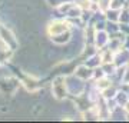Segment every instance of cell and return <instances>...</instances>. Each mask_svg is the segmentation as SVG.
I'll return each mask as SVG.
<instances>
[{"label":"cell","mask_w":129,"mask_h":123,"mask_svg":"<svg viewBox=\"0 0 129 123\" xmlns=\"http://www.w3.org/2000/svg\"><path fill=\"white\" fill-rule=\"evenodd\" d=\"M64 82H66V89H68V93L72 96H79L85 95V90H86V82L79 79L78 76H75L73 73L70 76H66L64 77Z\"/></svg>","instance_id":"6da1fadb"},{"label":"cell","mask_w":129,"mask_h":123,"mask_svg":"<svg viewBox=\"0 0 129 123\" xmlns=\"http://www.w3.org/2000/svg\"><path fill=\"white\" fill-rule=\"evenodd\" d=\"M52 93L57 100H63L66 99V96L69 95L68 93V89H66V82H64V76H57L53 80V85H52Z\"/></svg>","instance_id":"7a4b0ae2"},{"label":"cell","mask_w":129,"mask_h":123,"mask_svg":"<svg viewBox=\"0 0 129 123\" xmlns=\"http://www.w3.org/2000/svg\"><path fill=\"white\" fill-rule=\"evenodd\" d=\"M69 30H72V26H70L69 20H53L47 26L49 36H55V34H59V33L69 32Z\"/></svg>","instance_id":"3957f363"},{"label":"cell","mask_w":129,"mask_h":123,"mask_svg":"<svg viewBox=\"0 0 129 123\" xmlns=\"http://www.w3.org/2000/svg\"><path fill=\"white\" fill-rule=\"evenodd\" d=\"M73 74L75 76H78L79 79H82V80H85V82H90V80H93V69L89 67L88 64H79V66H76L73 70Z\"/></svg>","instance_id":"277c9868"},{"label":"cell","mask_w":129,"mask_h":123,"mask_svg":"<svg viewBox=\"0 0 129 123\" xmlns=\"http://www.w3.org/2000/svg\"><path fill=\"white\" fill-rule=\"evenodd\" d=\"M109 39H111V34L106 32V30H96L95 32V37H93V45L98 50L101 49H105L108 43H109Z\"/></svg>","instance_id":"5b68a950"},{"label":"cell","mask_w":129,"mask_h":123,"mask_svg":"<svg viewBox=\"0 0 129 123\" xmlns=\"http://www.w3.org/2000/svg\"><path fill=\"white\" fill-rule=\"evenodd\" d=\"M109 120L113 122H128V113L122 106H116L109 112Z\"/></svg>","instance_id":"8992f818"},{"label":"cell","mask_w":129,"mask_h":123,"mask_svg":"<svg viewBox=\"0 0 129 123\" xmlns=\"http://www.w3.org/2000/svg\"><path fill=\"white\" fill-rule=\"evenodd\" d=\"M115 64L116 66H129V50L122 47L115 53Z\"/></svg>","instance_id":"52a82bcc"},{"label":"cell","mask_w":129,"mask_h":123,"mask_svg":"<svg viewBox=\"0 0 129 123\" xmlns=\"http://www.w3.org/2000/svg\"><path fill=\"white\" fill-rule=\"evenodd\" d=\"M115 100L118 103V106H122L123 107L129 100V90L125 86H119L118 89V93L115 95Z\"/></svg>","instance_id":"ba28073f"},{"label":"cell","mask_w":129,"mask_h":123,"mask_svg":"<svg viewBox=\"0 0 129 123\" xmlns=\"http://www.w3.org/2000/svg\"><path fill=\"white\" fill-rule=\"evenodd\" d=\"M83 63L88 64L89 67H92V69L99 67V66L102 64V59H101V55H99V52H96V53H93L92 56L86 57V60H85Z\"/></svg>","instance_id":"9c48e42d"},{"label":"cell","mask_w":129,"mask_h":123,"mask_svg":"<svg viewBox=\"0 0 129 123\" xmlns=\"http://www.w3.org/2000/svg\"><path fill=\"white\" fill-rule=\"evenodd\" d=\"M118 89H119V86L118 85H111V86H108L106 89H103L102 90V99L103 100H108V99H113L115 97V95L118 93Z\"/></svg>","instance_id":"30bf717a"},{"label":"cell","mask_w":129,"mask_h":123,"mask_svg":"<svg viewBox=\"0 0 129 123\" xmlns=\"http://www.w3.org/2000/svg\"><path fill=\"white\" fill-rule=\"evenodd\" d=\"M99 55H101L102 63H109V62H113V60H115V52L111 50L109 47L101 49V50H99Z\"/></svg>","instance_id":"8fae6325"},{"label":"cell","mask_w":129,"mask_h":123,"mask_svg":"<svg viewBox=\"0 0 129 123\" xmlns=\"http://www.w3.org/2000/svg\"><path fill=\"white\" fill-rule=\"evenodd\" d=\"M103 14H105V19H106V20H109V22H118V23H119L120 10H116V9H112V7H109V9H106L105 12H103Z\"/></svg>","instance_id":"7c38bea8"},{"label":"cell","mask_w":129,"mask_h":123,"mask_svg":"<svg viewBox=\"0 0 129 123\" xmlns=\"http://www.w3.org/2000/svg\"><path fill=\"white\" fill-rule=\"evenodd\" d=\"M101 69L103 70L105 76H109V77H112V76L115 74L118 66L115 64V62H109V63H102V64H101Z\"/></svg>","instance_id":"4fadbf2b"},{"label":"cell","mask_w":129,"mask_h":123,"mask_svg":"<svg viewBox=\"0 0 129 123\" xmlns=\"http://www.w3.org/2000/svg\"><path fill=\"white\" fill-rule=\"evenodd\" d=\"M105 30L109 34H116V33L120 32V27H119V23L118 22H109V20H106V26H105Z\"/></svg>","instance_id":"5bb4252c"},{"label":"cell","mask_w":129,"mask_h":123,"mask_svg":"<svg viewBox=\"0 0 129 123\" xmlns=\"http://www.w3.org/2000/svg\"><path fill=\"white\" fill-rule=\"evenodd\" d=\"M119 23H129V9L123 7L119 14Z\"/></svg>","instance_id":"9a60e30c"},{"label":"cell","mask_w":129,"mask_h":123,"mask_svg":"<svg viewBox=\"0 0 129 123\" xmlns=\"http://www.w3.org/2000/svg\"><path fill=\"white\" fill-rule=\"evenodd\" d=\"M120 86H129V66L126 67V70H125V74H123V77H122Z\"/></svg>","instance_id":"2e32d148"},{"label":"cell","mask_w":129,"mask_h":123,"mask_svg":"<svg viewBox=\"0 0 129 123\" xmlns=\"http://www.w3.org/2000/svg\"><path fill=\"white\" fill-rule=\"evenodd\" d=\"M119 27L125 36H129V23H119Z\"/></svg>","instance_id":"e0dca14e"},{"label":"cell","mask_w":129,"mask_h":123,"mask_svg":"<svg viewBox=\"0 0 129 123\" xmlns=\"http://www.w3.org/2000/svg\"><path fill=\"white\" fill-rule=\"evenodd\" d=\"M123 47L129 50V36H125V42H123Z\"/></svg>","instance_id":"ac0fdd59"},{"label":"cell","mask_w":129,"mask_h":123,"mask_svg":"<svg viewBox=\"0 0 129 123\" xmlns=\"http://www.w3.org/2000/svg\"><path fill=\"white\" fill-rule=\"evenodd\" d=\"M123 109H125V110H126V113H128V114H129V100H128V103H126V105H125V106H123Z\"/></svg>","instance_id":"d6986e66"},{"label":"cell","mask_w":129,"mask_h":123,"mask_svg":"<svg viewBox=\"0 0 129 123\" xmlns=\"http://www.w3.org/2000/svg\"><path fill=\"white\" fill-rule=\"evenodd\" d=\"M126 7H128V9H129V3H128V6H126Z\"/></svg>","instance_id":"ffe728a7"}]
</instances>
